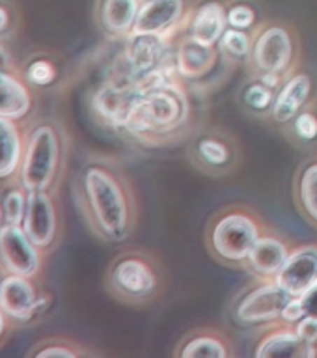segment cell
<instances>
[{
    "instance_id": "obj_1",
    "label": "cell",
    "mask_w": 317,
    "mask_h": 358,
    "mask_svg": "<svg viewBox=\"0 0 317 358\" xmlns=\"http://www.w3.org/2000/svg\"><path fill=\"white\" fill-rule=\"evenodd\" d=\"M86 206L95 228L112 241L127 235L131 213L122 183L103 166H88L83 173Z\"/></svg>"
},
{
    "instance_id": "obj_2",
    "label": "cell",
    "mask_w": 317,
    "mask_h": 358,
    "mask_svg": "<svg viewBox=\"0 0 317 358\" xmlns=\"http://www.w3.org/2000/svg\"><path fill=\"white\" fill-rule=\"evenodd\" d=\"M146 90L125 120L123 127L133 134L155 133L176 127L187 117V101L178 88L157 77V71L140 78Z\"/></svg>"
},
{
    "instance_id": "obj_3",
    "label": "cell",
    "mask_w": 317,
    "mask_h": 358,
    "mask_svg": "<svg viewBox=\"0 0 317 358\" xmlns=\"http://www.w3.org/2000/svg\"><path fill=\"white\" fill-rule=\"evenodd\" d=\"M60 136L50 123H41L28 133L19 183L27 190H49L60 166Z\"/></svg>"
},
{
    "instance_id": "obj_4",
    "label": "cell",
    "mask_w": 317,
    "mask_h": 358,
    "mask_svg": "<svg viewBox=\"0 0 317 358\" xmlns=\"http://www.w3.org/2000/svg\"><path fill=\"white\" fill-rule=\"evenodd\" d=\"M260 239V228L245 213L224 215L211 231L213 250L224 262H246Z\"/></svg>"
},
{
    "instance_id": "obj_5",
    "label": "cell",
    "mask_w": 317,
    "mask_h": 358,
    "mask_svg": "<svg viewBox=\"0 0 317 358\" xmlns=\"http://www.w3.org/2000/svg\"><path fill=\"white\" fill-rule=\"evenodd\" d=\"M50 306V296L38 295L32 278L8 273L0 280V308L13 321L27 323L43 315Z\"/></svg>"
},
{
    "instance_id": "obj_6",
    "label": "cell",
    "mask_w": 317,
    "mask_h": 358,
    "mask_svg": "<svg viewBox=\"0 0 317 358\" xmlns=\"http://www.w3.org/2000/svg\"><path fill=\"white\" fill-rule=\"evenodd\" d=\"M0 265L13 274L34 278L41 268V248L34 245L22 226L0 224Z\"/></svg>"
},
{
    "instance_id": "obj_7",
    "label": "cell",
    "mask_w": 317,
    "mask_h": 358,
    "mask_svg": "<svg viewBox=\"0 0 317 358\" xmlns=\"http://www.w3.org/2000/svg\"><path fill=\"white\" fill-rule=\"evenodd\" d=\"M293 58V39L288 28H263L252 45V60L262 73H284Z\"/></svg>"
},
{
    "instance_id": "obj_8",
    "label": "cell",
    "mask_w": 317,
    "mask_h": 358,
    "mask_svg": "<svg viewBox=\"0 0 317 358\" xmlns=\"http://www.w3.org/2000/svg\"><path fill=\"white\" fill-rule=\"evenodd\" d=\"M22 229L34 241V245L45 250L49 248L58 234V215L55 200L47 190H28L27 215Z\"/></svg>"
},
{
    "instance_id": "obj_9",
    "label": "cell",
    "mask_w": 317,
    "mask_h": 358,
    "mask_svg": "<svg viewBox=\"0 0 317 358\" xmlns=\"http://www.w3.org/2000/svg\"><path fill=\"white\" fill-rule=\"evenodd\" d=\"M291 301V295L284 291L276 282L256 287L241 301L237 306V319L245 324L271 323L282 317L286 304Z\"/></svg>"
},
{
    "instance_id": "obj_10",
    "label": "cell",
    "mask_w": 317,
    "mask_h": 358,
    "mask_svg": "<svg viewBox=\"0 0 317 358\" xmlns=\"http://www.w3.org/2000/svg\"><path fill=\"white\" fill-rule=\"evenodd\" d=\"M274 282L291 296H301L317 282V248L302 246L290 252V256L274 276Z\"/></svg>"
},
{
    "instance_id": "obj_11",
    "label": "cell",
    "mask_w": 317,
    "mask_h": 358,
    "mask_svg": "<svg viewBox=\"0 0 317 358\" xmlns=\"http://www.w3.org/2000/svg\"><path fill=\"white\" fill-rule=\"evenodd\" d=\"M112 285L129 299H144L155 289L157 278L148 263L139 257H123L112 268Z\"/></svg>"
},
{
    "instance_id": "obj_12",
    "label": "cell",
    "mask_w": 317,
    "mask_h": 358,
    "mask_svg": "<svg viewBox=\"0 0 317 358\" xmlns=\"http://www.w3.org/2000/svg\"><path fill=\"white\" fill-rule=\"evenodd\" d=\"M183 15L185 0H148L140 6L131 34H167L178 27Z\"/></svg>"
},
{
    "instance_id": "obj_13",
    "label": "cell",
    "mask_w": 317,
    "mask_h": 358,
    "mask_svg": "<svg viewBox=\"0 0 317 358\" xmlns=\"http://www.w3.org/2000/svg\"><path fill=\"white\" fill-rule=\"evenodd\" d=\"M164 36L167 34H131L125 58L131 73L144 78L157 71V66L164 58Z\"/></svg>"
},
{
    "instance_id": "obj_14",
    "label": "cell",
    "mask_w": 317,
    "mask_h": 358,
    "mask_svg": "<svg viewBox=\"0 0 317 358\" xmlns=\"http://www.w3.org/2000/svg\"><path fill=\"white\" fill-rule=\"evenodd\" d=\"M226 11L228 10L224 8L223 2H217V0H207L198 6L190 19L189 38L207 47H215L228 28Z\"/></svg>"
},
{
    "instance_id": "obj_15",
    "label": "cell",
    "mask_w": 317,
    "mask_h": 358,
    "mask_svg": "<svg viewBox=\"0 0 317 358\" xmlns=\"http://www.w3.org/2000/svg\"><path fill=\"white\" fill-rule=\"evenodd\" d=\"M24 144L27 142L15 120L0 117V181L19 176Z\"/></svg>"
},
{
    "instance_id": "obj_16",
    "label": "cell",
    "mask_w": 317,
    "mask_h": 358,
    "mask_svg": "<svg viewBox=\"0 0 317 358\" xmlns=\"http://www.w3.org/2000/svg\"><path fill=\"white\" fill-rule=\"evenodd\" d=\"M312 90V78L307 73H299L291 77L288 83L282 86V90L276 95L273 103V120L279 123H288L290 120L297 117L304 103L310 97Z\"/></svg>"
},
{
    "instance_id": "obj_17",
    "label": "cell",
    "mask_w": 317,
    "mask_h": 358,
    "mask_svg": "<svg viewBox=\"0 0 317 358\" xmlns=\"http://www.w3.org/2000/svg\"><path fill=\"white\" fill-rule=\"evenodd\" d=\"M142 0H99L97 17L103 30L112 36H129L133 32Z\"/></svg>"
},
{
    "instance_id": "obj_18",
    "label": "cell",
    "mask_w": 317,
    "mask_h": 358,
    "mask_svg": "<svg viewBox=\"0 0 317 358\" xmlns=\"http://www.w3.org/2000/svg\"><path fill=\"white\" fill-rule=\"evenodd\" d=\"M316 355L312 343H308L295 330H276L263 338L256 349L258 358H310Z\"/></svg>"
},
{
    "instance_id": "obj_19",
    "label": "cell",
    "mask_w": 317,
    "mask_h": 358,
    "mask_svg": "<svg viewBox=\"0 0 317 358\" xmlns=\"http://www.w3.org/2000/svg\"><path fill=\"white\" fill-rule=\"evenodd\" d=\"M32 110V94L21 78L10 71H0V117L22 120Z\"/></svg>"
},
{
    "instance_id": "obj_20",
    "label": "cell",
    "mask_w": 317,
    "mask_h": 358,
    "mask_svg": "<svg viewBox=\"0 0 317 358\" xmlns=\"http://www.w3.org/2000/svg\"><path fill=\"white\" fill-rule=\"evenodd\" d=\"M290 256L288 246L276 237H260L248 256V265L260 276L274 278Z\"/></svg>"
},
{
    "instance_id": "obj_21",
    "label": "cell",
    "mask_w": 317,
    "mask_h": 358,
    "mask_svg": "<svg viewBox=\"0 0 317 358\" xmlns=\"http://www.w3.org/2000/svg\"><path fill=\"white\" fill-rule=\"evenodd\" d=\"M178 71L187 78L204 77L215 64V49L187 38L179 43L178 49Z\"/></svg>"
},
{
    "instance_id": "obj_22",
    "label": "cell",
    "mask_w": 317,
    "mask_h": 358,
    "mask_svg": "<svg viewBox=\"0 0 317 358\" xmlns=\"http://www.w3.org/2000/svg\"><path fill=\"white\" fill-rule=\"evenodd\" d=\"M2 209H4V222L13 226H22L24 215H27L28 190L22 187L8 189L2 196Z\"/></svg>"
},
{
    "instance_id": "obj_23",
    "label": "cell",
    "mask_w": 317,
    "mask_h": 358,
    "mask_svg": "<svg viewBox=\"0 0 317 358\" xmlns=\"http://www.w3.org/2000/svg\"><path fill=\"white\" fill-rule=\"evenodd\" d=\"M183 358H226L228 351L220 340L213 336H198L181 349Z\"/></svg>"
},
{
    "instance_id": "obj_24",
    "label": "cell",
    "mask_w": 317,
    "mask_h": 358,
    "mask_svg": "<svg viewBox=\"0 0 317 358\" xmlns=\"http://www.w3.org/2000/svg\"><path fill=\"white\" fill-rule=\"evenodd\" d=\"M299 196H301L302 209L317 222V164H310L302 172L299 181Z\"/></svg>"
},
{
    "instance_id": "obj_25",
    "label": "cell",
    "mask_w": 317,
    "mask_h": 358,
    "mask_svg": "<svg viewBox=\"0 0 317 358\" xmlns=\"http://www.w3.org/2000/svg\"><path fill=\"white\" fill-rule=\"evenodd\" d=\"M24 77L30 84L34 86H39V88H43V86H49V84L55 83L56 78V67L52 62L43 60V58H36L27 66L24 69Z\"/></svg>"
},
{
    "instance_id": "obj_26",
    "label": "cell",
    "mask_w": 317,
    "mask_h": 358,
    "mask_svg": "<svg viewBox=\"0 0 317 358\" xmlns=\"http://www.w3.org/2000/svg\"><path fill=\"white\" fill-rule=\"evenodd\" d=\"M218 43L223 45L226 52L234 56H246L252 50L251 36L245 30H237V28H226V32Z\"/></svg>"
},
{
    "instance_id": "obj_27",
    "label": "cell",
    "mask_w": 317,
    "mask_h": 358,
    "mask_svg": "<svg viewBox=\"0 0 317 358\" xmlns=\"http://www.w3.org/2000/svg\"><path fill=\"white\" fill-rule=\"evenodd\" d=\"M198 153L206 162L209 164H215V166H220V164H226L228 162V148L223 144V142H218V140L213 138H206L202 140L200 144H198Z\"/></svg>"
},
{
    "instance_id": "obj_28",
    "label": "cell",
    "mask_w": 317,
    "mask_h": 358,
    "mask_svg": "<svg viewBox=\"0 0 317 358\" xmlns=\"http://www.w3.org/2000/svg\"><path fill=\"white\" fill-rule=\"evenodd\" d=\"M228 17V27L237 28V30H248L256 22V11L248 4H235L226 11Z\"/></svg>"
},
{
    "instance_id": "obj_29",
    "label": "cell",
    "mask_w": 317,
    "mask_h": 358,
    "mask_svg": "<svg viewBox=\"0 0 317 358\" xmlns=\"http://www.w3.org/2000/svg\"><path fill=\"white\" fill-rule=\"evenodd\" d=\"M245 103L254 110H265L271 103H273V92L269 86L263 83L251 84L245 92Z\"/></svg>"
},
{
    "instance_id": "obj_30",
    "label": "cell",
    "mask_w": 317,
    "mask_h": 358,
    "mask_svg": "<svg viewBox=\"0 0 317 358\" xmlns=\"http://www.w3.org/2000/svg\"><path fill=\"white\" fill-rule=\"evenodd\" d=\"M295 133L302 140H314L317 136V117L310 112H301L295 117Z\"/></svg>"
},
{
    "instance_id": "obj_31",
    "label": "cell",
    "mask_w": 317,
    "mask_h": 358,
    "mask_svg": "<svg viewBox=\"0 0 317 358\" xmlns=\"http://www.w3.org/2000/svg\"><path fill=\"white\" fill-rule=\"evenodd\" d=\"M295 332L308 343H317V317L314 315H304L301 321L295 323Z\"/></svg>"
},
{
    "instance_id": "obj_32",
    "label": "cell",
    "mask_w": 317,
    "mask_h": 358,
    "mask_svg": "<svg viewBox=\"0 0 317 358\" xmlns=\"http://www.w3.org/2000/svg\"><path fill=\"white\" fill-rule=\"evenodd\" d=\"M307 315V310H304V304H302L301 296H291V301L286 304L284 312H282V317L286 323H297L301 321L302 317Z\"/></svg>"
},
{
    "instance_id": "obj_33",
    "label": "cell",
    "mask_w": 317,
    "mask_h": 358,
    "mask_svg": "<svg viewBox=\"0 0 317 358\" xmlns=\"http://www.w3.org/2000/svg\"><path fill=\"white\" fill-rule=\"evenodd\" d=\"M34 357L36 358H75L77 357V352L71 351V349L66 345H47L43 347V349H39V351L34 352Z\"/></svg>"
},
{
    "instance_id": "obj_34",
    "label": "cell",
    "mask_w": 317,
    "mask_h": 358,
    "mask_svg": "<svg viewBox=\"0 0 317 358\" xmlns=\"http://www.w3.org/2000/svg\"><path fill=\"white\" fill-rule=\"evenodd\" d=\"M301 301L302 304H304L307 315H314V317H317V282L310 285V287L302 293Z\"/></svg>"
},
{
    "instance_id": "obj_35",
    "label": "cell",
    "mask_w": 317,
    "mask_h": 358,
    "mask_svg": "<svg viewBox=\"0 0 317 358\" xmlns=\"http://www.w3.org/2000/svg\"><path fill=\"white\" fill-rule=\"evenodd\" d=\"M10 28V11L0 4V34H4Z\"/></svg>"
},
{
    "instance_id": "obj_36",
    "label": "cell",
    "mask_w": 317,
    "mask_h": 358,
    "mask_svg": "<svg viewBox=\"0 0 317 358\" xmlns=\"http://www.w3.org/2000/svg\"><path fill=\"white\" fill-rule=\"evenodd\" d=\"M262 83L265 84V86H269V88H274L276 83H279V75H276V73H263Z\"/></svg>"
},
{
    "instance_id": "obj_37",
    "label": "cell",
    "mask_w": 317,
    "mask_h": 358,
    "mask_svg": "<svg viewBox=\"0 0 317 358\" xmlns=\"http://www.w3.org/2000/svg\"><path fill=\"white\" fill-rule=\"evenodd\" d=\"M0 71H10V55L0 47Z\"/></svg>"
},
{
    "instance_id": "obj_38",
    "label": "cell",
    "mask_w": 317,
    "mask_h": 358,
    "mask_svg": "<svg viewBox=\"0 0 317 358\" xmlns=\"http://www.w3.org/2000/svg\"><path fill=\"white\" fill-rule=\"evenodd\" d=\"M6 330H8V315H6L4 310L0 308V340L4 338Z\"/></svg>"
},
{
    "instance_id": "obj_39",
    "label": "cell",
    "mask_w": 317,
    "mask_h": 358,
    "mask_svg": "<svg viewBox=\"0 0 317 358\" xmlns=\"http://www.w3.org/2000/svg\"><path fill=\"white\" fill-rule=\"evenodd\" d=\"M0 222H4V209H2V203H0Z\"/></svg>"
},
{
    "instance_id": "obj_40",
    "label": "cell",
    "mask_w": 317,
    "mask_h": 358,
    "mask_svg": "<svg viewBox=\"0 0 317 358\" xmlns=\"http://www.w3.org/2000/svg\"><path fill=\"white\" fill-rule=\"evenodd\" d=\"M142 2H148V0H142Z\"/></svg>"
}]
</instances>
